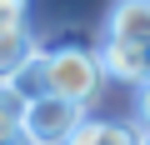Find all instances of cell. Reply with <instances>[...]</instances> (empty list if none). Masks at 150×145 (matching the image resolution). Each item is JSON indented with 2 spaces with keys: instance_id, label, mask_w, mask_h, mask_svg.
I'll list each match as a JSON object with an SVG mask.
<instances>
[{
  "instance_id": "6da1fadb",
  "label": "cell",
  "mask_w": 150,
  "mask_h": 145,
  "mask_svg": "<svg viewBox=\"0 0 150 145\" xmlns=\"http://www.w3.org/2000/svg\"><path fill=\"white\" fill-rule=\"evenodd\" d=\"M105 85V65L100 50L80 45V40H60L45 45V95H60L70 105H90Z\"/></svg>"
},
{
  "instance_id": "8992f818",
  "label": "cell",
  "mask_w": 150,
  "mask_h": 145,
  "mask_svg": "<svg viewBox=\"0 0 150 145\" xmlns=\"http://www.w3.org/2000/svg\"><path fill=\"white\" fill-rule=\"evenodd\" d=\"M35 45H40V40H30V25H25V30H10V35H0V85L15 80V70L35 55Z\"/></svg>"
},
{
  "instance_id": "ba28073f",
  "label": "cell",
  "mask_w": 150,
  "mask_h": 145,
  "mask_svg": "<svg viewBox=\"0 0 150 145\" xmlns=\"http://www.w3.org/2000/svg\"><path fill=\"white\" fill-rule=\"evenodd\" d=\"M15 95H25V100H40L45 95V45H35V55L15 70V80H5Z\"/></svg>"
},
{
  "instance_id": "5b68a950",
  "label": "cell",
  "mask_w": 150,
  "mask_h": 145,
  "mask_svg": "<svg viewBox=\"0 0 150 145\" xmlns=\"http://www.w3.org/2000/svg\"><path fill=\"white\" fill-rule=\"evenodd\" d=\"M70 145H145V135L125 120H85Z\"/></svg>"
},
{
  "instance_id": "7a4b0ae2",
  "label": "cell",
  "mask_w": 150,
  "mask_h": 145,
  "mask_svg": "<svg viewBox=\"0 0 150 145\" xmlns=\"http://www.w3.org/2000/svg\"><path fill=\"white\" fill-rule=\"evenodd\" d=\"M85 120H90L85 105H70V100H60V95H40V100H30V110H25V140H30V145H70L75 130H80Z\"/></svg>"
},
{
  "instance_id": "52a82bcc",
  "label": "cell",
  "mask_w": 150,
  "mask_h": 145,
  "mask_svg": "<svg viewBox=\"0 0 150 145\" xmlns=\"http://www.w3.org/2000/svg\"><path fill=\"white\" fill-rule=\"evenodd\" d=\"M25 110H30L25 95H15L10 85H0V145L25 140Z\"/></svg>"
},
{
  "instance_id": "277c9868",
  "label": "cell",
  "mask_w": 150,
  "mask_h": 145,
  "mask_svg": "<svg viewBox=\"0 0 150 145\" xmlns=\"http://www.w3.org/2000/svg\"><path fill=\"white\" fill-rule=\"evenodd\" d=\"M105 40L150 50V0H115L105 20Z\"/></svg>"
},
{
  "instance_id": "8fae6325",
  "label": "cell",
  "mask_w": 150,
  "mask_h": 145,
  "mask_svg": "<svg viewBox=\"0 0 150 145\" xmlns=\"http://www.w3.org/2000/svg\"><path fill=\"white\" fill-rule=\"evenodd\" d=\"M145 145H150V135H145Z\"/></svg>"
},
{
  "instance_id": "3957f363",
  "label": "cell",
  "mask_w": 150,
  "mask_h": 145,
  "mask_svg": "<svg viewBox=\"0 0 150 145\" xmlns=\"http://www.w3.org/2000/svg\"><path fill=\"white\" fill-rule=\"evenodd\" d=\"M100 65H105V75L110 80H125V85H150V50L140 45H120V40H100Z\"/></svg>"
},
{
  "instance_id": "30bf717a",
  "label": "cell",
  "mask_w": 150,
  "mask_h": 145,
  "mask_svg": "<svg viewBox=\"0 0 150 145\" xmlns=\"http://www.w3.org/2000/svg\"><path fill=\"white\" fill-rule=\"evenodd\" d=\"M15 145H30V140H15Z\"/></svg>"
},
{
  "instance_id": "9c48e42d",
  "label": "cell",
  "mask_w": 150,
  "mask_h": 145,
  "mask_svg": "<svg viewBox=\"0 0 150 145\" xmlns=\"http://www.w3.org/2000/svg\"><path fill=\"white\" fill-rule=\"evenodd\" d=\"M135 130L150 135V85H140V95H135Z\"/></svg>"
}]
</instances>
